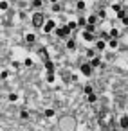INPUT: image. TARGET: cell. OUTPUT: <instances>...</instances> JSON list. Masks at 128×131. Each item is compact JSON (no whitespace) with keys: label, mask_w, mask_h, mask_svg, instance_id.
<instances>
[{"label":"cell","mask_w":128,"mask_h":131,"mask_svg":"<svg viewBox=\"0 0 128 131\" xmlns=\"http://www.w3.org/2000/svg\"><path fill=\"white\" fill-rule=\"evenodd\" d=\"M45 22H47V20H45L43 13H34V14H33V27L40 29V27H43Z\"/></svg>","instance_id":"obj_1"},{"label":"cell","mask_w":128,"mask_h":131,"mask_svg":"<svg viewBox=\"0 0 128 131\" xmlns=\"http://www.w3.org/2000/svg\"><path fill=\"white\" fill-rule=\"evenodd\" d=\"M72 31L69 29V25H62V27H56V36L58 38H69V34Z\"/></svg>","instance_id":"obj_2"},{"label":"cell","mask_w":128,"mask_h":131,"mask_svg":"<svg viewBox=\"0 0 128 131\" xmlns=\"http://www.w3.org/2000/svg\"><path fill=\"white\" fill-rule=\"evenodd\" d=\"M79 70H81V74H83V75L90 77V75L94 74V66L90 65V61H88V63H83V65H81V68H79Z\"/></svg>","instance_id":"obj_3"},{"label":"cell","mask_w":128,"mask_h":131,"mask_svg":"<svg viewBox=\"0 0 128 131\" xmlns=\"http://www.w3.org/2000/svg\"><path fill=\"white\" fill-rule=\"evenodd\" d=\"M43 33H51V31H56V22L54 20H47V22H45V24H43Z\"/></svg>","instance_id":"obj_4"},{"label":"cell","mask_w":128,"mask_h":131,"mask_svg":"<svg viewBox=\"0 0 128 131\" xmlns=\"http://www.w3.org/2000/svg\"><path fill=\"white\" fill-rule=\"evenodd\" d=\"M119 128H123V129L128 128V115H123V117L119 119Z\"/></svg>","instance_id":"obj_5"},{"label":"cell","mask_w":128,"mask_h":131,"mask_svg":"<svg viewBox=\"0 0 128 131\" xmlns=\"http://www.w3.org/2000/svg\"><path fill=\"white\" fill-rule=\"evenodd\" d=\"M107 43L108 41H105V40H97L96 41V49L97 50H105V49H107Z\"/></svg>","instance_id":"obj_6"},{"label":"cell","mask_w":128,"mask_h":131,"mask_svg":"<svg viewBox=\"0 0 128 131\" xmlns=\"http://www.w3.org/2000/svg\"><path fill=\"white\" fill-rule=\"evenodd\" d=\"M90 65H92L94 68H97V66H103V63H101V58H90Z\"/></svg>","instance_id":"obj_7"},{"label":"cell","mask_w":128,"mask_h":131,"mask_svg":"<svg viewBox=\"0 0 128 131\" xmlns=\"http://www.w3.org/2000/svg\"><path fill=\"white\" fill-rule=\"evenodd\" d=\"M83 38H85V41H94V33H88V31H83Z\"/></svg>","instance_id":"obj_8"},{"label":"cell","mask_w":128,"mask_h":131,"mask_svg":"<svg viewBox=\"0 0 128 131\" xmlns=\"http://www.w3.org/2000/svg\"><path fill=\"white\" fill-rule=\"evenodd\" d=\"M43 66L47 68V72H54V65H52V61H43Z\"/></svg>","instance_id":"obj_9"},{"label":"cell","mask_w":128,"mask_h":131,"mask_svg":"<svg viewBox=\"0 0 128 131\" xmlns=\"http://www.w3.org/2000/svg\"><path fill=\"white\" fill-rule=\"evenodd\" d=\"M96 101H97V97H96V94H94V92H92V94H88V95H87V102L94 104Z\"/></svg>","instance_id":"obj_10"},{"label":"cell","mask_w":128,"mask_h":131,"mask_svg":"<svg viewBox=\"0 0 128 131\" xmlns=\"http://www.w3.org/2000/svg\"><path fill=\"white\" fill-rule=\"evenodd\" d=\"M108 47L110 49H117V38H110L108 40Z\"/></svg>","instance_id":"obj_11"},{"label":"cell","mask_w":128,"mask_h":131,"mask_svg":"<svg viewBox=\"0 0 128 131\" xmlns=\"http://www.w3.org/2000/svg\"><path fill=\"white\" fill-rule=\"evenodd\" d=\"M85 31H88V33H96V25H94V24H88V22H87Z\"/></svg>","instance_id":"obj_12"},{"label":"cell","mask_w":128,"mask_h":131,"mask_svg":"<svg viewBox=\"0 0 128 131\" xmlns=\"http://www.w3.org/2000/svg\"><path fill=\"white\" fill-rule=\"evenodd\" d=\"M43 115H45L47 119H52V117H54V110H51V108H49V110H45V111H43Z\"/></svg>","instance_id":"obj_13"},{"label":"cell","mask_w":128,"mask_h":131,"mask_svg":"<svg viewBox=\"0 0 128 131\" xmlns=\"http://www.w3.org/2000/svg\"><path fill=\"white\" fill-rule=\"evenodd\" d=\"M25 41H27V43H34V41H36V36H34V34H27V36H25Z\"/></svg>","instance_id":"obj_14"},{"label":"cell","mask_w":128,"mask_h":131,"mask_svg":"<svg viewBox=\"0 0 128 131\" xmlns=\"http://www.w3.org/2000/svg\"><path fill=\"white\" fill-rule=\"evenodd\" d=\"M97 18H99V16H96V14H90V16L87 18V22H88V24H96Z\"/></svg>","instance_id":"obj_15"},{"label":"cell","mask_w":128,"mask_h":131,"mask_svg":"<svg viewBox=\"0 0 128 131\" xmlns=\"http://www.w3.org/2000/svg\"><path fill=\"white\" fill-rule=\"evenodd\" d=\"M67 49L74 50V49H76V41H74V40H69V41H67Z\"/></svg>","instance_id":"obj_16"},{"label":"cell","mask_w":128,"mask_h":131,"mask_svg":"<svg viewBox=\"0 0 128 131\" xmlns=\"http://www.w3.org/2000/svg\"><path fill=\"white\" fill-rule=\"evenodd\" d=\"M83 92H85V95H88V94H92V92H94V88H92V84H87V86L83 88Z\"/></svg>","instance_id":"obj_17"},{"label":"cell","mask_w":128,"mask_h":131,"mask_svg":"<svg viewBox=\"0 0 128 131\" xmlns=\"http://www.w3.org/2000/svg\"><path fill=\"white\" fill-rule=\"evenodd\" d=\"M78 25L85 27V25H87V18H85V16H79V20H78Z\"/></svg>","instance_id":"obj_18"},{"label":"cell","mask_w":128,"mask_h":131,"mask_svg":"<svg viewBox=\"0 0 128 131\" xmlns=\"http://www.w3.org/2000/svg\"><path fill=\"white\" fill-rule=\"evenodd\" d=\"M40 56H42V59H43V61H47V59H49V54H47V50H45V49H43V50H40Z\"/></svg>","instance_id":"obj_19"},{"label":"cell","mask_w":128,"mask_h":131,"mask_svg":"<svg viewBox=\"0 0 128 131\" xmlns=\"http://www.w3.org/2000/svg\"><path fill=\"white\" fill-rule=\"evenodd\" d=\"M125 16H126V11H125V9H121V11L117 13V18H119V20H123Z\"/></svg>","instance_id":"obj_20"},{"label":"cell","mask_w":128,"mask_h":131,"mask_svg":"<svg viewBox=\"0 0 128 131\" xmlns=\"http://www.w3.org/2000/svg\"><path fill=\"white\" fill-rule=\"evenodd\" d=\"M67 25H69V29H70V31H74V29L78 27V22H69Z\"/></svg>","instance_id":"obj_21"},{"label":"cell","mask_w":128,"mask_h":131,"mask_svg":"<svg viewBox=\"0 0 128 131\" xmlns=\"http://www.w3.org/2000/svg\"><path fill=\"white\" fill-rule=\"evenodd\" d=\"M47 81H49V83L54 81V72H47Z\"/></svg>","instance_id":"obj_22"},{"label":"cell","mask_w":128,"mask_h":131,"mask_svg":"<svg viewBox=\"0 0 128 131\" xmlns=\"http://www.w3.org/2000/svg\"><path fill=\"white\" fill-rule=\"evenodd\" d=\"M76 7H78V9H79V11H83V9H85V2H83V0H79V2H78V5H76Z\"/></svg>","instance_id":"obj_23"},{"label":"cell","mask_w":128,"mask_h":131,"mask_svg":"<svg viewBox=\"0 0 128 131\" xmlns=\"http://www.w3.org/2000/svg\"><path fill=\"white\" fill-rule=\"evenodd\" d=\"M110 36H112V38H117V36H119V31H117V29H112V31H110Z\"/></svg>","instance_id":"obj_24"},{"label":"cell","mask_w":128,"mask_h":131,"mask_svg":"<svg viewBox=\"0 0 128 131\" xmlns=\"http://www.w3.org/2000/svg\"><path fill=\"white\" fill-rule=\"evenodd\" d=\"M9 101H11V102H16V101H18V95H16V94H11V95H9Z\"/></svg>","instance_id":"obj_25"},{"label":"cell","mask_w":128,"mask_h":131,"mask_svg":"<svg viewBox=\"0 0 128 131\" xmlns=\"http://www.w3.org/2000/svg\"><path fill=\"white\" fill-rule=\"evenodd\" d=\"M7 7H9V5H7V2H5V0H4V2H2V4H0V9H2V11H7Z\"/></svg>","instance_id":"obj_26"},{"label":"cell","mask_w":128,"mask_h":131,"mask_svg":"<svg viewBox=\"0 0 128 131\" xmlns=\"http://www.w3.org/2000/svg\"><path fill=\"white\" fill-rule=\"evenodd\" d=\"M112 9H114L116 13H119V11H121V5H119V4H114V5H112Z\"/></svg>","instance_id":"obj_27"},{"label":"cell","mask_w":128,"mask_h":131,"mask_svg":"<svg viewBox=\"0 0 128 131\" xmlns=\"http://www.w3.org/2000/svg\"><path fill=\"white\" fill-rule=\"evenodd\" d=\"M97 16H99V18H105V16H107V13H105V9H101L99 13H97Z\"/></svg>","instance_id":"obj_28"},{"label":"cell","mask_w":128,"mask_h":131,"mask_svg":"<svg viewBox=\"0 0 128 131\" xmlns=\"http://www.w3.org/2000/svg\"><path fill=\"white\" fill-rule=\"evenodd\" d=\"M24 63H25V66H31V65H33V59H29V58H27Z\"/></svg>","instance_id":"obj_29"},{"label":"cell","mask_w":128,"mask_h":131,"mask_svg":"<svg viewBox=\"0 0 128 131\" xmlns=\"http://www.w3.org/2000/svg\"><path fill=\"white\" fill-rule=\"evenodd\" d=\"M52 11H60V4H58V2L52 4Z\"/></svg>","instance_id":"obj_30"},{"label":"cell","mask_w":128,"mask_h":131,"mask_svg":"<svg viewBox=\"0 0 128 131\" xmlns=\"http://www.w3.org/2000/svg\"><path fill=\"white\" fill-rule=\"evenodd\" d=\"M33 5H34V7H40V5H42V0H34Z\"/></svg>","instance_id":"obj_31"},{"label":"cell","mask_w":128,"mask_h":131,"mask_svg":"<svg viewBox=\"0 0 128 131\" xmlns=\"http://www.w3.org/2000/svg\"><path fill=\"white\" fill-rule=\"evenodd\" d=\"M7 75H9V72H7V70H4V72H2V75H0V77H2V79H7Z\"/></svg>","instance_id":"obj_32"},{"label":"cell","mask_w":128,"mask_h":131,"mask_svg":"<svg viewBox=\"0 0 128 131\" xmlns=\"http://www.w3.org/2000/svg\"><path fill=\"white\" fill-rule=\"evenodd\" d=\"M20 117H22V119H27V117H29V113H27V111H22V113H20Z\"/></svg>","instance_id":"obj_33"},{"label":"cell","mask_w":128,"mask_h":131,"mask_svg":"<svg viewBox=\"0 0 128 131\" xmlns=\"http://www.w3.org/2000/svg\"><path fill=\"white\" fill-rule=\"evenodd\" d=\"M87 56L88 58H94V50H87Z\"/></svg>","instance_id":"obj_34"},{"label":"cell","mask_w":128,"mask_h":131,"mask_svg":"<svg viewBox=\"0 0 128 131\" xmlns=\"http://www.w3.org/2000/svg\"><path fill=\"white\" fill-rule=\"evenodd\" d=\"M121 22H123V24H125V25H128V14H126V16H125V18H123Z\"/></svg>","instance_id":"obj_35"},{"label":"cell","mask_w":128,"mask_h":131,"mask_svg":"<svg viewBox=\"0 0 128 131\" xmlns=\"http://www.w3.org/2000/svg\"><path fill=\"white\" fill-rule=\"evenodd\" d=\"M49 2H52V4H56V2H58V0H49Z\"/></svg>","instance_id":"obj_36"}]
</instances>
